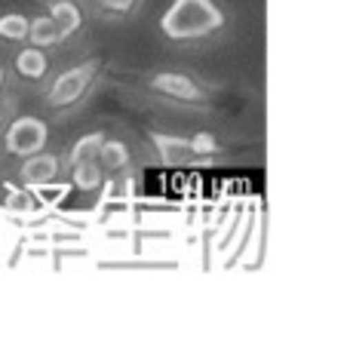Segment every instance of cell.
Masks as SVG:
<instances>
[{
  "label": "cell",
  "mask_w": 350,
  "mask_h": 353,
  "mask_svg": "<svg viewBox=\"0 0 350 353\" xmlns=\"http://www.w3.org/2000/svg\"><path fill=\"white\" fill-rule=\"evenodd\" d=\"M225 28V12L215 0H172L160 19V31L172 43H191Z\"/></svg>",
  "instance_id": "1"
},
{
  "label": "cell",
  "mask_w": 350,
  "mask_h": 353,
  "mask_svg": "<svg viewBox=\"0 0 350 353\" xmlns=\"http://www.w3.org/2000/svg\"><path fill=\"white\" fill-rule=\"evenodd\" d=\"M96 74H99L96 59L56 74L52 83H50V90H46V101H50L52 108H71L74 101H80L86 92H90V86L96 83Z\"/></svg>",
  "instance_id": "2"
},
{
  "label": "cell",
  "mask_w": 350,
  "mask_h": 353,
  "mask_svg": "<svg viewBox=\"0 0 350 353\" xmlns=\"http://www.w3.org/2000/svg\"><path fill=\"white\" fill-rule=\"evenodd\" d=\"M46 141H50V126L40 117H16L3 135V148L12 157H31V154L43 151Z\"/></svg>",
  "instance_id": "3"
},
{
  "label": "cell",
  "mask_w": 350,
  "mask_h": 353,
  "mask_svg": "<svg viewBox=\"0 0 350 353\" xmlns=\"http://www.w3.org/2000/svg\"><path fill=\"white\" fill-rule=\"evenodd\" d=\"M147 86L151 92L163 99H172V101H181V105H203L206 101V90L197 83L194 77L187 74H178V71H157L147 77Z\"/></svg>",
  "instance_id": "4"
},
{
  "label": "cell",
  "mask_w": 350,
  "mask_h": 353,
  "mask_svg": "<svg viewBox=\"0 0 350 353\" xmlns=\"http://www.w3.org/2000/svg\"><path fill=\"white\" fill-rule=\"evenodd\" d=\"M59 172H62V163H59L56 154H46V151L31 154V157H25V163L19 166V179L28 188L50 185V181L59 179Z\"/></svg>",
  "instance_id": "5"
},
{
  "label": "cell",
  "mask_w": 350,
  "mask_h": 353,
  "mask_svg": "<svg viewBox=\"0 0 350 353\" xmlns=\"http://www.w3.org/2000/svg\"><path fill=\"white\" fill-rule=\"evenodd\" d=\"M12 62H16V71L22 74L25 80H43L46 74H50V59H46V52L34 43L19 50Z\"/></svg>",
  "instance_id": "6"
},
{
  "label": "cell",
  "mask_w": 350,
  "mask_h": 353,
  "mask_svg": "<svg viewBox=\"0 0 350 353\" xmlns=\"http://www.w3.org/2000/svg\"><path fill=\"white\" fill-rule=\"evenodd\" d=\"M151 145L157 148V154L163 157L166 166H178L191 157L187 151V139H178V135H169V132H151Z\"/></svg>",
  "instance_id": "7"
},
{
  "label": "cell",
  "mask_w": 350,
  "mask_h": 353,
  "mask_svg": "<svg viewBox=\"0 0 350 353\" xmlns=\"http://www.w3.org/2000/svg\"><path fill=\"white\" fill-rule=\"evenodd\" d=\"M28 40L40 50H46V46H59L65 40L62 28H59L56 22H52L50 16H34L28 19Z\"/></svg>",
  "instance_id": "8"
},
{
  "label": "cell",
  "mask_w": 350,
  "mask_h": 353,
  "mask_svg": "<svg viewBox=\"0 0 350 353\" xmlns=\"http://www.w3.org/2000/svg\"><path fill=\"white\" fill-rule=\"evenodd\" d=\"M46 16H50L52 22L62 28L65 37H71V34L80 31V25H83V12H80V6L71 3V0H52Z\"/></svg>",
  "instance_id": "9"
},
{
  "label": "cell",
  "mask_w": 350,
  "mask_h": 353,
  "mask_svg": "<svg viewBox=\"0 0 350 353\" xmlns=\"http://www.w3.org/2000/svg\"><path fill=\"white\" fill-rule=\"evenodd\" d=\"M99 163H102L105 172H123V169H130V148L117 139H105L102 151H99Z\"/></svg>",
  "instance_id": "10"
},
{
  "label": "cell",
  "mask_w": 350,
  "mask_h": 353,
  "mask_svg": "<svg viewBox=\"0 0 350 353\" xmlns=\"http://www.w3.org/2000/svg\"><path fill=\"white\" fill-rule=\"evenodd\" d=\"M71 181L74 188H80V191H99L105 181V169L99 160H90V163H77V166H71Z\"/></svg>",
  "instance_id": "11"
},
{
  "label": "cell",
  "mask_w": 350,
  "mask_h": 353,
  "mask_svg": "<svg viewBox=\"0 0 350 353\" xmlns=\"http://www.w3.org/2000/svg\"><path fill=\"white\" fill-rule=\"evenodd\" d=\"M105 145V132H90L83 139H77L71 145V154H68V163L77 166V163H90V160H99V151Z\"/></svg>",
  "instance_id": "12"
},
{
  "label": "cell",
  "mask_w": 350,
  "mask_h": 353,
  "mask_svg": "<svg viewBox=\"0 0 350 353\" xmlns=\"http://www.w3.org/2000/svg\"><path fill=\"white\" fill-rule=\"evenodd\" d=\"M0 40H10V43L28 40V16H22V12L0 16Z\"/></svg>",
  "instance_id": "13"
},
{
  "label": "cell",
  "mask_w": 350,
  "mask_h": 353,
  "mask_svg": "<svg viewBox=\"0 0 350 353\" xmlns=\"http://www.w3.org/2000/svg\"><path fill=\"white\" fill-rule=\"evenodd\" d=\"M187 151L191 157H209V154H218V141L212 132H197L187 139Z\"/></svg>",
  "instance_id": "14"
},
{
  "label": "cell",
  "mask_w": 350,
  "mask_h": 353,
  "mask_svg": "<svg viewBox=\"0 0 350 353\" xmlns=\"http://www.w3.org/2000/svg\"><path fill=\"white\" fill-rule=\"evenodd\" d=\"M102 3V10L114 12V16H126V12H132L138 6V0H99Z\"/></svg>",
  "instance_id": "15"
},
{
  "label": "cell",
  "mask_w": 350,
  "mask_h": 353,
  "mask_svg": "<svg viewBox=\"0 0 350 353\" xmlns=\"http://www.w3.org/2000/svg\"><path fill=\"white\" fill-rule=\"evenodd\" d=\"M3 83H6V71L0 68V90H3Z\"/></svg>",
  "instance_id": "16"
},
{
  "label": "cell",
  "mask_w": 350,
  "mask_h": 353,
  "mask_svg": "<svg viewBox=\"0 0 350 353\" xmlns=\"http://www.w3.org/2000/svg\"><path fill=\"white\" fill-rule=\"evenodd\" d=\"M3 120H6V114H3V101H0V126H3Z\"/></svg>",
  "instance_id": "17"
}]
</instances>
